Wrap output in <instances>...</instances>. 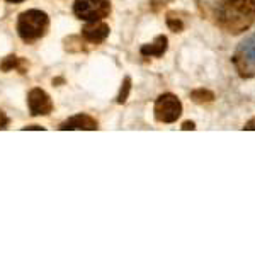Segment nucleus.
Segmentation results:
<instances>
[{
    "instance_id": "obj_14",
    "label": "nucleus",
    "mask_w": 255,
    "mask_h": 255,
    "mask_svg": "<svg viewBox=\"0 0 255 255\" xmlns=\"http://www.w3.org/2000/svg\"><path fill=\"white\" fill-rule=\"evenodd\" d=\"M243 129H249V131H255V117H252V119L249 121V123L243 126Z\"/></svg>"
},
{
    "instance_id": "obj_11",
    "label": "nucleus",
    "mask_w": 255,
    "mask_h": 255,
    "mask_svg": "<svg viewBox=\"0 0 255 255\" xmlns=\"http://www.w3.org/2000/svg\"><path fill=\"white\" fill-rule=\"evenodd\" d=\"M129 90H131V78L126 77L123 82V87H121V90H119V96H117V102H119V104H124V102L128 101Z\"/></svg>"
},
{
    "instance_id": "obj_8",
    "label": "nucleus",
    "mask_w": 255,
    "mask_h": 255,
    "mask_svg": "<svg viewBox=\"0 0 255 255\" xmlns=\"http://www.w3.org/2000/svg\"><path fill=\"white\" fill-rule=\"evenodd\" d=\"M167 46H168V39L167 36H156L155 41L150 43V45H143L141 46V54L143 56H163V53L167 51Z\"/></svg>"
},
{
    "instance_id": "obj_17",
    "label": "nucleus",
    "mask_w": 255,
    "mask_h": 255,
    "mask_svg": "<svg viewBox=\"0 0 255 255\" xmlns=\"http://www.w3.org/2000/svg\"><path fill=\"white\" fill-rule=\"evenodd\" d=\"M24 129H43L41 126H27V128H24Z\"/></svg>"
},
{
    "instance_id": "obj_1",
    "label": "nucleus",
    "mask_w": 255,
    "mask_h": 255,
    "mask_svg": "<svg viewBox=\"0 0 255 255\" xmlns=\"http://www.w3.org/2000/svg\"><path fill=\"white\" fill-rule=\"evenodd\" d=\"M48 15L38 9H31L26 10L19 15V22H17V31L19 36L24 41H36L41 36L46 34L48 29Z\"/></svg>"
},
{
    "instance_id": "obj_5",
    "label": "nucleus",
    "mask_w": 255,
    "mask_h": 255,
    "mask_svg": "<svg viewBox=\"0 0 255 255\" xmlns=\"http://www.w3.org/2000/svg\"><path fill=\"white\" fill-rule=\"evenodd\" d=\"M82 36L87 39L89 43H102L109 36V26L105 22L90 21L87 26L82 29Z\"/></svg>"
},
{
    "instance_id": "obj_10",
    "label": "nucleus",
    "mask_w": 255,
    "mask_h": 255,
    "mask_svg": "<svg viewBox=\"0 0 255 255\" xmlns=\"http://www.w3.org/2000/svg\"><path fill=\"white\" fill-rule=\"evenodd\" d=\"M191 99L194 101L196 104H209V102L214 101V94L206 89H198L191 92Z\"/></svg>"
},
{
    "instance_id": "obj_16",
    "label": "nucleus",
    "mask_w": 255,
    "mask_h": 255,
    "mask_svg": "<svg viewBox=\"0 0 255 255\" xmlns=\"http://www.w3.org/2000/svg\"><path fill=\"white\" fill-rule=\"evenodd\" d=\"M7 2H10V3H21V2H24V0H7Z\"/></svg>"
},
{
    "instance_id": "obj_15",
    "label": "nucleus",
    "mask_w": 255,
    "mask_h": 255,
    "mask_svg": "<svg viewBox=\"0 0 255 255\" xmlns=\"http://www.w3.org/2000/svg\"><path fill=\"white\" fill-rule=\"evenodd\" d=\"M196 126H194V123H192V121H186V123L182 124V129L184 131H187V129H194Z\"/></svg>"
},
{
    "instance_id": "obj_13",
    "label": "nucleus",
    "mask_w": 255,
    "mask_h": 255,
    "mask_svg": "<svg viewBox=\"0 0 255 255\" xmlns=\"http://www.w3.org/2000/svg\"><path fill=\"white\" fill-rule=\"evenodd\" d=\"M9 126V117L5 116V112L0 109V129H5Z\"/></svg>"
},
{
    "instance_id": "obj_6",
    "label": "nucleus",
    "mask_w": 255,
    "mask_h": 255,
    "mask_svg": "<svg viewBox=\"0 0 255 255\" xmlns=\"http://www.w3.org/2000/svg\"><path fill=\"white\" fill-rule=\"evenodd\" d=\"M238 61H243V66L238 68L242 75H245L247 68H255V38L243 43L242 50L238 51L237 58H235V63H238Z\"/></svg>"
},
{
    "instance_id": "obj_4",
    "label": "nucleus",
    "mask_w": 255,
    "mask_h": 255,
    "mask_svg": "<svg viewBox=\"0 0 255 255\" xmlns=\"http://www.w3.org/2000/svg\"><path fill=\"white\" fill-rule=\"evenodd\" d=\"M27 105L33 116H46L53 111V102L51 97L45 90L41 89H33L27 96Z\"/></svg>"
},
{
    "instance_id": "obj_7",
    "label": "nucleus",
    "mask_w": 255,
    "mask_h": 255,
    "mask_svg": "<svg viewBox=\"0 0 255 255\" xmlns=\"http://www.w3.org/2000/svg\"><path fill=\"white\" fill-rule=\"evenodd\" d=\"M60 129H97V121L87 114H77L66 119Z\"/></svg>"
},
{
    "instance_id": "obj_12",
    "label": "nucleus",
    "mask_w": 255,
    "mask_h": 255,
    "mask_svg": "<svg viewBox=\"0 0 255 255\" xmlns=\"http://www.w3.org/2000/svg\"><path fill=\"white\" fill-rule=\"evenodd\" d=\"M167 24L168 27H170L172 31H175V33H180V31L184 29V24H182V21L177 17H174L172 14H168V17H167Z\"/></svg>"
},
{
    "instance_id": "obj_3",
    "label": "nucleus",
    "mask_w": 255,
    "mask_h": 255,
    "mask_svg": "<svg viewBox=\"0 0 255 255\" xmlns=\"http://www.w3.org/2000/svg\"><path fill=\"white\" fill-rule=\"evenodd\" d=\"M182 114V104L174 94H162L155 102V117L160 123H175Z\"/></svg>"
},
{
    "instance_id": "obj_9",
    "label": "nucleus",
    "mask_w": 255,
    "mask_h": 255,
    "mask_svg": "<svg viewBox=\"0 0 255 255\" xmlns=\"http://www.w3.org/2000/svg\"><path fill=\"white\" fill-rule=\"evenodd\" d=\"M0 68L3 70V72H10V70H19L21 73H24L26 70V61L22 60V58H17V56H7L5 60L2 61V65H0Z\"/></svg>"
},
{
    "instance_id": "obj_2",
    "label": "nucleus",
    "mask_w": 255,
    "mask_h": 255,
    "mask_svg": "<svg viewBox=\"0 0 255 255\" xmlns=\"http://www.w3.org/2000/svg\"><path fill=\"white\" fill-rule=\"evenodd\" d=\"M73 12L84 21H101L111 14V0H75Z\"/></svg>"
}]
</instances>
